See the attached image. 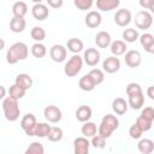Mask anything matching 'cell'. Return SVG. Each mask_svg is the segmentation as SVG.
Instances as JSON below:
<instances>
[{"mask_svg":"<svg viewBox=\"0 0 154 154\" xmlns=\"http://www.w3.org/2000/svg\"><path fill=\"white\" fill-rule=\"evenodd\" d=\"M31 1H32L34 4H40V2H42L43 0H31Z\"/></svg>","mask_w":154,"mask_h":154,"instance_id":"cell-49","label":"cell"},{"mask_svg":"<svg viewBox=\"0 0 154 154\" xmlns=\"http://www.w3.org/2000/svg\"><path fill=\"white\" fill-rule=\"evenodd\" d=\"M14 84H17L18 87H20L22 89H24L26 91L32 87V78L28 73H19L16 76Z\"/></svg>","mask_w":154,"mask_h":154,"instance_id":"cell-19","label":"cell"},{"mask_svg":"<svg viewBox=\"0 0 154 154\" xmlns=\"http://www.w3.org/2000/svg\"><path fill=\"white\" fill-rule=\"evenodd\" d=\"M30 51H31V54L35 57V58H43L46 54H47V48H46V46L42 43V42H35L32 46H31V48H30Z\"/></svg>","mask_w":154,"mask_h":154,"instance_id":"cell-30","label":"cell"},{"mask_svg":"<svg viewBox=\"0 0 154 154\" xmlns=\"http://www.w3.org/2000/svg\"><path fill=\"white\" fill-rule=\"evenodd\" d=\"M140 6L144 10H148L149 12L154 11V0H138Z\"/></svg>","mask_w":154,"mask_h":154,"instance_id":"cell-44","label":"cell"},{"mask_svg":"<svg viewBox=\"0 0 154 154\" xmlns=\"http://www.w3.org/2000/svg\"><path fill=\"white\" fill-rule=\"evenodd\" d=\"M81 132L84 137H93L94 135L97 134V126L93 122H84V124L81 128Z\"/></svg>","mask_w":154,"mask_h":154,"instance_id":"cell-27","label":"cell"},{"mask_svg":"<svg viewBox=\"0 0 154 154\" xmlns=\"http://www.w3.org/2000/svg\"><path fill=\"white\" fill-rule=\"evenodd\" d=\"M24 95H25V90L22 89L20 87H18L17 84H12L10 87V89H8V96H11V97H13V99H16L18 101L20 99H23Z\"/></svg>","mask_w":154,"mask_h":154,"instance_id":"cell-35","label":"cell"},{"mask_svg":"<svg viewBox=\"0 0 154 154\" xmlns=\"http://www.w3.org/2000/svg\"><path fill=\"white\" fill-rule=\"evenodd\" d=\"M66 55H67V51L63 45H53L49 49V57L55 63L65 61Z\"/></svg>","mask_w":154,"mask_h":154,"instance_id":"cell-9","label":"cell"},{"mask_svg":"<svg viewBox=\"0 0 154 154\" xmlns=\"http://www.w3.org/2000/svg\"><path fill=\"white\" fill-rule=\"evenodd\" d=\"M73 4L79 11H87V10L91 8L94 0H75Z\"/></svg>","mask_w":154,"mask_h":154,"instance_id":"cell-39","label":"cell"},{"mask_svg":"<svg viewBox=\"0 0 154 154\" xmlns=\"http://www.w3.org/2000/svg\"><path fill=\"white\" fill-rule=\"evenodd\" d=\"M138 37H140L138 31H137V29H135V28H128V29H125V30L123 31L124 42L132 43V42H135Z\"/></svg>","mask_w":154,"mask_h":154,"instance_id":"cell-33","label":"cell"},{"mask_svg":"<svg viewBox=\"0 0 154 154\" xmlns=\"http://www.w3.org/2000/svg\"><path fill=\"white\" fill-rule=\"evenodd\" d=\"M66 47H67V49H69L70 52H72L73 54H78V53L82 52L83 48H84L82 40L77 38V37L69 38V40H67V43H66Z\"/></svg>","mask_w":154,"mask_h":154,"instance_id":"cell-26","label":"cell"},{"mask_svg":"<svg viewBox=\"0 0 154 154\" xmlns=\"http://www.w3.org/2000/svg\"><path fill=\"white\" fill-rule=\"evenodd\" d=\"M85 25L90 29H95L97 26H100L101 22H102V17L100 14L99 11H89L84 18Z\"/></svg>","mask_w":154,"mask_h":154,"instance_id":"cell-15","label":"cell"},{"mask_svg":"<svg viewBox=\"0 0 154 154\" xmlns=\"http://www.w3.org/2000/svg\"><path fill=\"white\" fill-rule=\"evenodd\" d=\"M26 26V22L23 17H12V19L10 20V29L12 32H16V34H19V32H23L24 29Z\"/></svg>","mask_w":154,"mask_h":154,"instance_id":"cell-21","label":"cell"},{"mask_svg":"<svg viewBox=\"0 0 154 154\" xmlns=\"http://www.w3.org/2000/svg\"><path fill=\"white\" fill-rule=\"evenodd\" d=\"M141 91H142V88L138 83L131 82L126 85V95H132V94H137V93H141Z\"/></svg>","mask_w":154,"mask_h":154,"instance_id":"cell-43","label":"cell"},{"mask_svg":"<svg viewBox=\"0 0 154 154\" xmlns=\"http://www.w3.org/2000/svg\"><path fill=\"white\" fill-rule=\"evenodd\" d=\"M29 54V48L24 42L13 43L6 52V61L10 65H14L20 60H25Z\"/></svg>","mask_w":154,"mask_h":154,"instance_id":"cell-1","label":"cell"},{"mask_svg":"<svg viewBox=\"0 0 154 154\" xmlns=\"http://www.w3.org/2000/svg\"><path fill=\"white\" fill-rule=\"evenodd\" d=\"M136 124L141 128V130H142L143 132H144V131L150 130V129H152V126H153V122H149V120H147V119L142 118L141 116H138V118L136 119Z\"/></svg>","mask_w":154,"mask_h":154,"instance_id":"cell-40","label":"cell"},{"mask_svg":"<svg viewBox=\"0 0 154 154\" xmlns=\"http://www.w3.org/2000/svg\"><path fill=\"white\" fill-rule=\"evenodd\" d=\"M91 114H93V111L89 106L87 105H82L77 108L76 111V118L78 122L81 123H84V122H88L90 118H91Z\"/></svg>","mask_w":154,"mask_h":154,"instance_id":"cell-23","label":"cell"},{"mask_svg":"<svg viewBox=\"0 0 154 154\" xmlns=\"http://www.w3.org/2000/svg\"><path fill=\"white\" fill-rule=\"evenodd\" d=\"M132 20V14L128 8H120L114 14V22L119 26H128Z\"/></svg>","mask_w":154,"mask_h":154,"instance_id":"cell-10","label":"cell"},{"mask_svg":"<svg viewBox=\"0 0 154 154\" xmlns=\"http://www.w3.org/2000/svg\"><path fill=\"white\" fill-rule=\"evenodd\" d=\"M125 54V64L129 66V67H138L141 65V61H142V57H141V53L136 49H131V51H128L124 53Z\"/></svg>","mask_w":154,"mask_h":154,"instance_id":"cell-12","label":"cell"},{"mask_svg":"<svg viewBox=\"0 0 154 154\" xmlns=\"http://www.w3.org/2000/svg\"><path fill=\"white\" fill-rule=\"evenodd\" d=\"M12 13L14 17H23L28 13V5L24 1H16L12 6Z\"/></svg>","mask_w":154,"mask_h":154,"instance_id":"cell-29","label":"cell"},{"mask_svg":"<svg viewBox=\"0 0 154 154\" xmlns=\"http://www.w3.org/2000/svg\"><path fill=\"white\" fill-rule=\"evenodd\" d=\"M48 6H51L52 8H60L64 4V0H46Z\"/></svg>","mask_w":154,"mask_h":154,"instance_id":"cell-45","label":"cell"},{"mask_svg":"<svg viewBox=\"0 0 154 154\" xmlns=\"http://www.w3.org/2000/svg\"><path fill=\"white\" fill-rule=\"evenodd\" d=\"M43 116H45V118H46L47 122L53 123V124L59 123L61 120V118H63V113H61L60 108L57 107V106H54V105L46 106L45 109H43Z\"/></svg>","mask_w":154,"mask_h":154,"instance_id":"cell-6","label":"cell"},{"mask_svg":"<svg viewBox=\"0 0 154 154\" xmlns=\"http://www.w3.org/2000/svg\"><path fill=\"white\" fill-rule=\"evenodd\" d=\"M140 42H141V46L144 48L146 52L148 53H154V36L149 32H144L143 35H141L140 37Z\"/></svg>","mask_w":154,"mask_h":154,"instance_id":"cell-18","label":"cell"},{"mask_svg":"<svg viewBox=\"0 0 154 154\" xmlns=\"http://www.w3.org/2000/svg\"><path fill=\"white\" fill-rule=\"evenodd\" d=\"M36 123H37L36 117L32 113H26L25 116H23V118L20 120V128L28 136H34V130H35Z\"/></svg>","mask_w":154,"mask_h":154,"instance_id":"cell-7","label":"cell"},{"mask_svg":"<svg viewBox=\"0 0 154 154\" xmlns=\"http://www.w3.org/2000/svg\"><path fill=\"white\" fill-rule=\"evenodd\" d=\"M135 24L141 30H148L153 24V16L152 12L142 10L138 11L135 16Z\"/></svg>","mask_w":154,"mask_h":154,"instance_id":"cell-5","label":"cell"},{"mask_svg":"<svg viewBox=\"0 0 154 154\" xmlns=\"http://www.w3.org/2000/svg\"><path fill=\"white\" fill-rule=\"evenodd\" d=\"M109 47H111V53H112L114 57L123 55V54L126 52V49H128L126 42H124V41H122V40L112 41L111 45H109Z\"/></svg>","mask_w":154,"mask_h":154,"instance_id":"cell-24","label":"cell"},{"mask_svg":"<svg viewBox=\"0 0 154 154\" xmlns=\"http://www.w3.org/2000/svg\"><path fill=\"white\" fill-rule=\"evenodd\" d=\"M45 148L40 142H31L30 146L25 149V154H43Z\"/></svg>","mask_w":154,"mask_h":154,"instance_id":"cell-36","label":"cell"},{"mask_svg":"<svg viewBox=\"0 0 154 154\" xmlns=\"http://www.w3.org/2000/svg\"><path fill=\"white\" fill-rule=\"evenodd\" d=\"M2 111H4V116L8 122H16L18 120L19 116H20V108L18 105V100L7 96L2 101Z\"/></svg>","mask_w":154,"mask_h":154,"instance_id":"cell-3","label":"cell"},{"mask_svg":"<svg viewBox=\"0 0 154 154\" xmlns=\"http://www.w3.org/2000/svg\"><path fill=\"white\" fill-rule=\"evenodd\" d=\"M120 5V0H96L97 10L102 12H109L112 10L118 8Z\"/></svg>","mask_w":154,"mask_h":154,"instance_id":"cell-16","label":"cell"},{"mask_svg":"<svg viewBox=\"0 0 154 154\" xmlns=\"http://www.w3.org/2000/svg\"><path fill=\"white\" fill-rule=\"evenodd\" d=\"M5 96H6V89H5L4 85L0 84V100H4Z\"/></svg>","mask_w":154,"mask_h":154,"instance_id":"cell-47","label":"cell"},{"mask_svg":"<svg viewBox=\"0 0 154 154\" xmlns=\"http://www.w3.org/2000/svg\"><path fill=\"white\" fill-rule=\"evenodd\" d=\"M129 100H128V105L132 108V109H141L144 105V94L143 91L137 93V94H132V95H128Z\"/></svg>","mask_w":154,"mask_h":154,"instance_id":"cell-17","label":"cell"},{"mask_svg":"<svg viewBox=\"0 0 154 154\" xmlns=\"http://www.w3.org/2000/svg\"><path fill=\"white\" fill-rule=\"evenodd\" d=\"M91 141H90V144L94 147V148H99V149H103L106 147V138L99 134L94 135L93 137H90Z\"/></svg>","mask_w":154,"mask_h":154,"instance_id":"cell-38","label":"cell"},{"mask_svg":"<svg viewBox=\"0 0 154 154\" xmlns=\"http://www.w3.org/2000/svg\"><path fill=\"white\" fill-rule=\"evenodd\" d=\"M147 95L150 100H154V87L153 85H149L148 89H147Z\"/></svg>","mask_w":154,"mask_h":154,"instance_id":"cell-46","label":"cell"},{"mask_svg":"<svg viewBox=\"0 0 154 154\" xmlns=\"http://www.w3.org/2000/svg\"><path fill=\"white\" fill-rule=\"evenodd\" d=\"M119 69H120V60L114 55L107 57L102 63V70L107 73H116L119 71Z\"/></svg>","mask_w":154,"mask_h":154,"instance_id":"cell-11","label":"cell"},{"mask_svg":"<svg viewBox=\"0 0 154 154\" xmlns=\"http://www.w3.org/2000/svg\"><path fill=\"white\" fill-rule=\"evenodd\" d=\"M90 147V141L88 137H77L73 141V152L75 154H88Z\"/></svg>","mask_w":154,"mask_h":154,"instance_id":"cell-13","label":"cell"},{"mask_svg":"<svg viewBox=\"0 0 154 154\" xmlns=\"http://www.w3.org/2000/svg\"><path fill=\"white\" fill-rule=\"evenodd\" d=\"M82 66H83V59H82V57L78 55V54H73L67 60V63L65 64L64 72H65V75L67 77H75V76H77L81 72Z\"/></svg>","mask_w":154,"mask_h":154,"instance_id":"cell-4","label":"cell"},{"mask_svg":"<svg viewBox=\"0 0 154 154\" xmlns=\"http://www.w3.org/2000/svg\"><path fill=\"white\" fill-rule=\"evenodd\" d=\"M137 148L142 154H150L154 150V142L150 138H142L140 140Z\"/></svg>","mask_w":154,"mask_h":154,"instance_id":"cell-28","label":"cell"},{"mask_svg":"<svg viewBox=\"0 0 154 154\" xmlns=\"http://www.w3.org/2000/svg\"><path fill=\"white\" fill-rule=\"evenodd\" d=\"M82 59L88 66H96L100 63L101 54L96 48H87L84 51V54H83Z\"/></svg>","mask_w":154,"mask_h":154,"instance_id":"cell-8","label":"cell"},{"mask_svg":"<svg viewBox=\"0 0 154 154\" xmlns=\"http://www.w3.org/2000/svg\"><path fill=\"white\" fill-rule=\"evenodd\" d=\"M49 129H51V125H48V123H36V126L34 130V136L40 137V138L47 137Z\"/></svg>","mask_w":154,"mask_h":154,"instance_id":"cell-31","label":"cell"},{"mask_svg":"<svg viewBox=\"0 0 154 154\" xmlns=\"http://www.w3.org/2000/svg\"><path fill=\"white\" fill-rule=\"evenodd\" d=\"M128 108H129L128 101H125L123 97H116L112 101V109L118 116H123L124 113H126Z\"/></svg>","mask_w":154,"mask_h":154,"instance_id":"cell-20","label":"cell"},{"mask_svg":"<svg viewBox=\"0 0 154 154\" xmlns=\"http://www.w3.org/2000/svg\"><path fill=\"white\" fill-rule=\"evenodd\" d=\"M142 118L149 120V122H154V108L152 106H148V107H144L142 111H141V114H140Z\"/></svg>","mask_w":154,"mask_h":154,"instance_id":"cell-42","label":"cell"},{"mask_svg":"<svg viewBox=\"0 0 154 154\" xmlns=\"http://www.w3.org/2000/svg\"><path fill=\"white\" fill-rule=\"evenodd\" d=\"M119 126V120L114 114H106L102 119L101 123L97 128V134L103 136L105 138L111 137L113 131H116Z\"/></svg>","mask_w":154,"mask_h":154,"instance_id":"cell-2","label":"cell"},{"mask_svg":"<svg viewBox=\"0 0 154 154\" xmlns=\"http://www.w3.org/2000/svg\"><path fill=\"white\" fill-rule=\"evenodd\" d=\"M142 134H143V131L141 130V128H140L136 123L132 124V125L130 126V129H129V135H130V137H131L132 140H138V138H141Z\"/></svg>","mask_w":154,"mask_h":154,"instance_id":"cell-41","label":"cell"},{"mask_svg":"<svg viewBox=\"0 0 154 154\" xmlns=\"http://www.w3.org/2000/svg\"><path fill=\"white\" fill-rule=\"evenodd\" d=\"M63 136H64V132H63L61 128H59V126H51L49 132L47 135V138L51 142H59V141H61Z\"/></svg>","mask_w":154,"mask_h":154,"instance_id":"cell-32","label":"cell"},{"mask_svg":"<svg viewBox=\"0 0 154 154\" xmlns=\"http://www.w3.org/2000/svg\"><path fill=\"white\" fill-rule=\"evenodd\" d=\"M31 14H32V17H34L36 20L42 22V20H45V19L48 17L49 10H48V7H47L45 4H42V2H40V4H34V6L31 7Z\"/></svg>","mask_w":154,"mask_h":154,"instance_id":"cell-14","label":"cell"},{"mask_svg":"<svg viewBox=\"0 0 154 154\" xmlns=\"http://www.w3.org/2000/svg\"><path fill=\"white\" fill-rule=\"evenodd\" d=\"M78 85H79V88H81L83 91H91V90H94L95 87H96L95 82H94L93 78L89 76V73H87V75H84V76H82V77L79 78Z\"/></svg>","mask_w":154,"mask_h":154,"instance_id":"cell-25","label":"cell"},{"mask_svg":"<svg viewBox=\"0 0 154 154\" xmlns=\"http://www.w3.org/2000/svg\"><path fill=\"white\" fill-rule=\"evenodd\" d=\"M112 42L111 35L107 31H99L95 36V43L99 48H107Z\"/></svg>","mask_w":154,"mask_h":154,"instance_id":"cell-22","label":"cell"},{"mask_svg":"<svg viewBox=\"0 0 154 154\" xmlns=\"http://www.w3.org/2000/svg\"><path fill=\"white\" fill-rule=\"evenodd\" d=\"M30 36L35 42H42L46 38V31L42 26H34L30 31Z\"/></svg>","mask_w":154,"mask_h":154,"instance_id":"cell-34","label":"cell"},{"mask_svg":"<svg viewBox=\"0 0 154 154\" xmlns=\"http://www.w3.org/2000/svg\"><path fill=\"white\" fill-rule=\"evenodd\" d=\"M5 48V41L2 38H0V51H2Z\"/></svg>","mask_w":154,"mask_h":154,"instance_id":"cell-48","label":"cell"},{"mask_svg":"<svg viewBox=\"0 0 154 154\" xmlns=\"http://www.w3.org/2000/svg\"><path fill=\"white\" fill-rule=\"evenodd\" d=\"M89 76L93 78V81L95 82L96 85L101 84V83L103 82V79H105V73H103V71L100 70V69H93V70H90Z\"/></svg>","mask_w":154,"mask_h":154,"instance_id":"cell-37","label":"cell"}]
</instances>
